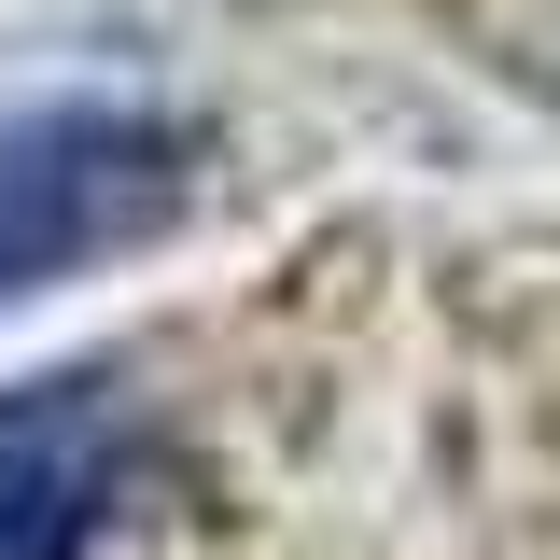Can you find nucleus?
<instances>
[{
    "mask_svg": "<svg viewBox=\"0 0 560 560\" xmlns=\"http://www.w3.org/2000/svg\"><path fill=\"white\" fill-rule=\"evenodd\" d=\"M183 210V127L140 98H43L0 113V294L127 253Z\"/></svg>",
    "mask_w": 560,
    "mask_h": 560,
    "instance_id": "nucleus-1",
    "label": "nucleus"
},
{
    "mask_svg": "<svg viewBox=\"0 0 560 560\" xmlns=\"http://www.w3.org/2000/svg\"><path fill=\"white\" fill-rule=\"evenodd\" d=\"M113 490H127V407L98 378L0 393V560H98Z\"/></svg>",
    "mask_w": 560,
    "mask_h": 560,
    "instance_id": "nucleus-2",
    "label": "nucleus"
}]
</instances>
